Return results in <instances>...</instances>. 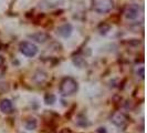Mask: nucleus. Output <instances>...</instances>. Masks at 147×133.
Instances as JSON below:
<instances>
[{
	"label": "nucleus",
	"instance_id": "nucleus-4",
	"mask_svg": "<svg viewBox=\"0 0 147 133\" xmlns=\"http://www.w3.org/2000/svg\"><path fill=\"white\" fill-rule=\"evenodd\" d=\"M140 15L138 5H129L125 11V18L127 20H135Z\"/></svg>",
	"mask_w": 147,
	"mask_h": 133
},
{
	"label": "nucleus",
	"instance_id": "nucleus-7",
	"mask_svg": "<svg viewBox=\"0 0 147 133\" xmlns=\"http://www.w3.org/2000/svg\"><path fill=\"white\" fill-rule=\"evenodd\" d=\"M0 110H1V112H3V113H11L12 110H13L12 102L9 99L1 100V102H0Z\"/></svg>",
	"mask_w": 147,
	"mask_h": 133
},
{
	"label": "nucleus",
	"instance_id": "nucleus-14",
	"mask_svg": "<svg viewBox=\"0 0 147 133\" xmlns=\"http://www.w3.org/2000/svg\"><path fill=\"white\" fill-rule=\"evenodd\" d=\"M97 133H106L105 128H98V129H97Z\"/></svg>",
	"mask_w": 147,
	"mask_h": 133
},
{
	"label": "nucleus",
	"instance_id": "nucleus-5",
	"mask_svg": "<svg viewBox=\"0 0 147 133\" xmlns=\"http://www.w3.org/2000/svg\"><path fill=\"white\" fill-rule=\"evenodd\" d=\"M112 122L117 126H124L127 122V120H126L125 114H123L121 112H115L112 115Z\"/></svg>",
	"mask_w": 147,
	"mask_h": 133
},
{
	"label": "nucleus",
	"instance_id": "nucleus-11",
	"mask_svg": "<svg viewBox=\"0 0 147 133\" xmlns=\"http://www.w3.org/2000/svg\"><path fill=\"white\" fill-rule=\"evenodd\" d=\"M73 61L74 63L78 66H80V68H83V66H86V61L83 59V58H81V57H75Z\"/></svg>",
	"mask_w": 147,
	"mask_h": 133
},
{
	"label": "nucleus",
	"instance_id": "nucleus-2",
	"mask_svg": "<svg viewBox=\"0 0 147 133\" xmlns=\"http://www.w3.org/2000/svg\"><path fill=\"white\" fill-rule=\"evenodd\" d=\"M92 7L93 10L97 14H107L114 7L113 0H92Z\"/></svg>",
	"mask_w": 147,
	"mask_h": 133
},
{
	"label": "nucleus",
	"instance_id": "nucleus-12",
	"mask_svg": "<svg viewBox=\"0 0 147 133\" xmlns=\"http://www.w3.org/2000/svg\"><path fill=\"white\" fill-rule=\"evenodd\" d=\"M104 28L102 27V26H100V31H101V33H103V35H105L109 30H110V26L109 24H106V23H103Z\"/></svg>",
	"mask_w": 147,
	"mask_h": 133
},
{
	"label": "nucleus",
	"instance_id": "nucleus-10",
	"mask_svg": "<svg viewBox=\"0 0 147 133\" xmlns=\"http://www.w3.org/2000/svg\"><path fill=\"white\" fill-rule=\"evenodd\" d=\"M55 100H57V98H55L54 94H52V93H47L44 96V102L47 104H53L55 102Z\"/></svg>",
	"mask_w": 147,
	"mask_h": 133
},
{
	"label": "nucleus",
	"instance_id": "nucleus-13",
	"mask_svg": "<svg viewBox=\"0 0 147 133\" xmlns=\"http://www.w3.org/2000/svg\"><path fill=\"white\" fill-rule=\"evenodd\" d=\"M140 73V77L143 79L144 78V68H140V72H137V74Z\"/></svg>",
	"mask_w": 147,
	"mask_h": 133
},
{
	"label": "nucleus",
	"instance_id": "nucleus-8",
	"mask_svg": "<svg viewBox=\"0 0 147 133\" xmlns=\"http://www.w3.org/2000/svg\"><path fill=\"white\" fill-rule=\"evenodd\" d=\"M30 38H32V39H34V40H37L38 42H44L45 40H47V36L44 35V33H41V32H39V33H36V35H31Z\"/></svg>",
	"mask_w": 147,
	"mask_h": 133
},
{
	"label": "nucleus",
	"instance_id": "nucleus-1",
	"mask_svg": "<svg viewBox=\"0 0 147 133\" xmlns=\"http://www.w3.org/2000/svg\"><path fill=\"white\" fill-rule=\"evenodd\" d=\"M78 89H79L78 82L71 77L63 79V81L60 84V91L63 96H72L78 91Z\"/></svg>",
	"mask_w": 147,
	"mask_h": 133
},
{
	"label": "nucleus",
	"instance_id": "nucleus-15",
	"mask_svg": "<svg viewBox=\"0 0 147 133\" xmlns=\"http://www.w3.org/2000/svg\"><path fill=\"white\" fill-rule=\"evenodd\" d=\"M3 62H5L3 57H2V56H0V66H1V64H3Z\"/></svg>",
	"mask_w": 147,
	"mask_h": 133
},
{
	"label": "nucleus",
	"instance_id": "nucleus-3",
	"mask_svg": "<svg viewBox=\"0 0 147 133\" xmlns=\"http://www.w3.org/2000/svg\"><path fill=\"white\" fill-rule=\"evenodd\" d=\"M19 49H20V51H21L22 54H24L26 57H30V58H31V57H34L38 53V47L34 43L29 42V41L21 42Z\"/></svg>",
	"mask_w": 147,
	"mask_h": 133
},
{
	"label": "nucleus",
	"instance_id": "nucleus-6",
	"mask_svg": "<svg viewBox=\"0 0 147 133\" xmlns=\"http://www.w3.org/2000/svg\"><path fill=\"white\" fill-rule=\"evenodd\" d=\"M72 33V26L70 23H64L58 28V35L63 38H67Z\"/></svg>",
	"mask_w": 147,
	"mask_h": 133
},
{
	"label": "nucleus",
	"instance_id": "nucleus-9",
	"mask_svg": "<svg viewBox=\"0 0 147 133\" xmlns=\"http://www.w3.org/2000/svg\"><path fill=\"white\" fill-rule=\"evenodd\" d=\"M37 120L36 119H30L27 121V123H26V128L28 129V130H36L37 129Z\"/></svg>",
	"mask_w": 147,
	"mask_h": 133
}]
</instances>
